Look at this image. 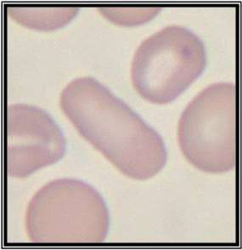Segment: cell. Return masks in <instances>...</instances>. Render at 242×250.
Segmentation results:
<instances>
[{
    "label": "cell",
    "mask_w": 242,
    "mask_h": 250,
    "mask_svg": "<svg viewBox=\"0 0 242 250\" xmlns=\"http://www.w3.org/2000/svg\"><path fill=\"white\" fill-rule=\"evenodd\" d=\"M7 13L26 27L51 31L68 23L79 13V10L77 8L8 7Z\"/></svg>",
    "instance_id": "8992f818"
},
{
    "label": "cell",
    "mask_w": 242,
    "mask_h": 250,
    "mask_svg": "<svg viewBox=\"0 0 242 250\" xmlns=\"http://www.w3.org/2000/svg\"><path fill=\"white\" fill-rule=\"evenodd\" d=\"M101 12L114 23L134 26L151 20L159 12V10L157 8H102Z\"/></svg>",
    "instance_id": "52a82bcc"
},
{
    "label": "cell",
    "mask_w": 242,
    "mask_h": 250,
    "mask_svg": "<svg viewBox=\"0 0 242 250\" xmlns=\"http://www.w3.org/2000/svg\"><path fill=\"white\" fill-rule=\"evenodd\" d=\"M61 129L48 112L35 105H10L7 108V172L26 178L54 165L66 153Z\"/></svg>",
    "instance_id": "5b68a950"
},
{
    "label": "cell",
    "mask_w": 242,
    "mask_h": 250,
    "mask_svg": "<svg viewBox=\"0 0 242 250\" xmlns=\"http://www.w3.org/2000/svg\"><path fill=\"white\" fill-rule=\"evenodd\" d=\"M206 66V49L199 37L183 26H167L138 48L132 62V83L142 98L167 104L185 91Z\"/></svg>",
    "instance_id": "3957f363"
},
{
    "label": "cell",
    "mask_w": 242,
    "mask_h": 250,
    "mask_svg": "<svg viewBox=\"0 0 242 250\" xmlns=\"http://www.w3.org/2000/svg\"><path fill=\"white\" fill-rule=\"evenodd\" d=\"M109 225L101 194L75 179L47 183L26 210V232L34 244H100L106 238Z\"/></svg>",
    "instance_id": "7a4b0ae2"
},
{
    "label": "cell",
    "mask_w": 242,
    "mask_h": 250,
    "mask_svg": "<svg viewBox=\"0 0 242 250\" xmlns=\"http://www.w3.org/2000/svg\"><path fill=\"white\" fill-rule=\"evenodd\" d=\"M178 139L183 156L202 171L222 174L236 165V87L208 86L184 109Z\"/></svg>",
    "instance_id": "277c9868"
},
{
    "label": "cell",
    "mask_w": 242,
    "mask_h": 250,
    "mask_svg": "<svg viewBox=\"0 0 242 250\" xmlns=\"http://www.w3.org/2000/svg\"><path fill=\"white\" fill-rule=\"evenodd\" d=\"M60 103L79 134L125 175L147 180L166 165L161 135L96 79L72 80Z\"/></svg>",
    "instance_id": "6da1fadb"
}]
</instances>
